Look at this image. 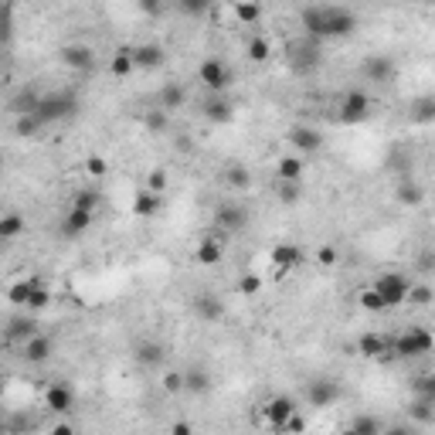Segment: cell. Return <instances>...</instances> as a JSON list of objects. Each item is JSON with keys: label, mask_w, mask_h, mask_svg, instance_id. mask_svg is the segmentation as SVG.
Instances as JSON below:
<instances>
[{"label": "cell", "mask_w": 435, "mask_h": 435, "mask_svg": "<svg viewBox=\"0 0 435 435\" xmlns=\"http://www.w3.org/2000/svg\"><path fill=\"white\" fill-rule=\"evenodd\" d=\"M374 289L381 293L384 306H388V310H394V306L408 303V289H412V279H405L401 272H384V275H378Z\"/></svg>", "instance_id": "obj_1"}, {"label": "cell", "mask_w": 435, "mask_h": 435, "mask_svg": "<svg viewBox=\"0 0 435 435\" xmlns=\"http://www.w3.org/2000/svg\"><path fill=\"white\" fill-rule=\"evenodd\" d=\"M432 347H435L432 333H425V330H418V326H408V330L394 340V354L405 357V361H412V357H425Z\"/></svg>", "instance_id": "obj_2"}, {"label": "cell", "mask_w": 435, "mask_h": 435, "mask_svg": "<svg viewBox=\"0 0 435 435\" xmlns=\"http://www.w3.org/2000/svg\"><path fill=\"white\" fill-rule=\"evenodd\" d=\"M75 109H78L75 92H52V96H41L38 116H41V123H58V119H68Z\"/></svg>", "instance_id": "obj_3"}, {"label": "cell", "mask_w": 435, "mask_h": 435, "mask_svg": "<svg viewBox=\"0 0 435 435\" xmlns=\"http://www.w3.org/2000/svg\"><path fill=\"white\" fill-rule=\"evenodd\" d=\"M289 65H293L296 75H313L320 68V41L306 38L303 45H293L289 48Z\"/></svg>", "instance_id": "obj_4"}, {"label": "cell", "mask_w": 435, "mask_h": 435, "mask_svg": "<svg viewBox=\"0 0 435 435\" xmlns=\"http://www.w3.org/2000/svg\"><path fill=\"white\" fill-rule=\"evenodd\" d=\"M357 31V17L347 7H323V41L326 38H347Z\"/></svg>", "instance_id": "obj_5"}, {"label": "cell", "mask_w": 435, "mask_h": 435, "mask_svg": "<svg viewBox=\"0 0 435 435\" xmlns=\"http://www.w3.org/2000/svg\"><path fill=\"white\" fill-rule=\"evenodd\" d=\"M368 116H371V96H368V92L354 89V92L343 96V103H340V123H343V126H357V123H364Z\"/></svg>", "instance_id": "obj_6"}, {"label": "cell", "mask_w": 435, "mask_h": 435, "mask_svg": "<svg viewBox=\"0 0 435 435\" xmlns=\"http://www.w3.org/2000/svg\"><path fill=\"white\" fill-rule=\"evenodd\" d=\"M293 415H296V401H293L289 394H275V398H269V401L262 405V422H266L269 429H282Z\"/></svg>", "instance_id": "obj_7"}, {"label": "cell", "mask_w": 435, "mask_h": 435, "mask_svg": "<svg viewBox=\"0 0 435 435\" xmlns=\"http://www.w3.org/2000/svg\"><path fill=\"white\" fill-rule=\"evenodd\" d=\"M198 78H201V85H204L208 92H224V89L231 85V72H228V65H224V61H218V58L201 61Z\"/></svg>", "instance_id": "obj_8"}, {"label": "cell", "mask_w": 435, "mask_h": 435, "mask_svg": "<svg viewBox=\"0 0 435 435\" xmlns=\"http://www.w3.org/2000/svg\"><path fill=\"white\" fill-rule=\"evenodd\" d=\"M299 262H303V248L299 245H293V242L272 245V269H275V279H286Z\"/></svg>", "instance_id": "obj_9"}, {"label": "cell", "mask_w": 435, "mask_h": 435, "mask_svg": "<svg viewBox=\"0 0 435 435\" xmlns=\"http://www.w3.org/2000/svg\"><path fill=\"white\" fill-rule=\"evenodd\" d=\"M357 350H361V357H368V361H394L398 354H394V343H388V337H381V333H364L361 340H357Z\"/></svg>", "instance_id": "obj_10"}, {"label": "cell", "mask_w": 435, "mask_h": 435, "mask_svg": "<svg viewBox=\"0 0 435 435\" xmlns=\"http://www.w3.org/2000/svg\"><path fill=\"white\" fill-rule=\"evenodd\" d=\"M306 401L313 405V408H330L333 401H340V384L337 381H310L306 384Z\"/></svg>", "instance_id": "obj_11"}, {"label": "cell", "mask_w": 435, "mask_h": 435, "mask_svg": "<svg viewBox=\"0 0 435 435\" xmlns=\"http://www.w3.org/2000/svg\"><path fill=\"white\" fill-rule=\"evenodd\" d=\"M52 354H54V343H52V337H45V333H34V337H28L21 343V357L28 364H45Z\"/></svg>", "instance_id": "obj_12"}, {"label": "cell", "mask_w": 435, "mask_h": 435, "mask_svg": "<svg viewBox=\"0 0 435 435\" xmlns=\"http://www.w3.org/2000/svg\"><path fill=\"white\" fill-rule=\"evenodd\" d=\"M286 140H289V143H293V150H296V153H303V157H306V153H317V150L323 147V136H320L313 126H293Z\"/></svg>", "instance_id": "obj_13"}, {"label": "cell", "mask_w": 435, "mask_h": 435, "mask_svg": "<svg viewBox=\"0 0 435 435\" xmlns=\"http://www.w3.org/2000/svg\"><path fill=\"white\" fill-rule=\"evenodd\" d=\"M215 224L221 231H238V228L248 224V211H245L242 204H218Z\"/></svg>", "instance_id": "obj_14"}, {"label": "cell", "mask_w": 435, "mask_h": 435, "mask_svg": "<svg viewBox=\"0 0 435 435\" xmlns=\"http://www.w3.org/2000/svg\"><path fill=\"white\" fill-rule=\"evenodd\" d=\"M61 61H65L68 68H75V72H89V68L96 65V52H92L89 45H65V48H61Z\"/></svg>", "instance_id": "obj_15"}, {"label": "cell", "mask_w": 435, "mask_h": 435, "mask_svg": "<svg viewBox=\"0 0 435 435\" xmlns=\"http://www.w3.org/2000/svg\"><path fill=\"white\" fill-rule=\"evenodd\" d=\"M361 72H364V78H371V82H391L394 61H391L388 54H371V58H364Z\"/></svg>", "instance_id": "obj_16"}, {"label": "cell", "mask_w": 435, "mask_h": 435, "mask_svg": "<svg viewBox=\"0 0 435 435\" xmlns=\"http://www.w3.org/2000/svg\"><path fill=\"white\" fill-rule=\"evenodd\" d=\"M163 208V194H157V191H136V198H133V215L136 218H153L157 211Z\"/></svg>", "instance_id": "obj_17"}, {"label": "cell", "mask_w": 435, "mask_h": 435, "mask_svg": "<svg viewBox=\"0 0 435 435\" xmlns=\"http://www.w3.org/2000/svg\"><path fill=\"white\" fill-rule=\"evenodd\" d=\"M194 313H198V320H208V323H215L224 317V306H221V299L211 296V293H201V296H194Z\"/></svg>", "instance_id": "obj_18"}, {"label": "cell", "mask_w": 435, "mask_h": 435, "mask_svg": "<svg viewBox=\"0 0 435 435\" xmlns=\"http://www.w3.org/2000/svg\"><path fill=\"white\" fill-rule=\"evenodd\" d=\"M92 215H96V211H85V208H75V204H72V211H68L65 221H61V231H65L68 238H78V235L92 224Z\"/></svg>", "instance_id": "obj_19"}, {"label": "cell", "mask_w": 435, "mask_h": 435, "mask_svg": "<svg viewBox=\"0 0 435 435\" xmlns=\"http://www.w3.org/2000/svg\"><path fill=\"white\" fill-rule=\"evenodd\" d=\"M204 116H208L211 123H228V119L235 116V106H231L221 92H211V96L204 99Z\"/></svg>", "instance_id": "obj_20"}, {"label": "cell", "mask_w": 435, "mask_h": 435, "mask_svg": "<svg viewBox=\"0 0 435 435\" xmlns=\"http://www.w3.org/2000/svg\"><path fill=\"white\" fill-rule=\"evenodd\" d=\"M45 401H48V408H52V412L65 415V412H72L75 394H72V388H65V384H52V388L45 391Z\"/></svg>", "instance_id": "obj_21"}, {"label": "cell", "mask_w": 435, "mask_h": 435, "mask_svg": "<svg viewBox=\"0 0 435 435\" xmlns=\"http://www.w3.org/2000/svg\"><path fill=\"white\" fill-rule=\"evenodd\" d=\"M194 259H198V266H218V262L224 259V245H221V238H204V242L194 248Z\"/></svg>", "instance_id": "obj_22"}, {"label": "cell", "mask_w": 435, "mask_h": 435, "mask_svg": "<svg viewBox=\"0 0 435 435\" xmlns=\"http://www.w3.org/2000/svg\"><path fill=\"white\" fill-rule=\"evenodd\" d=\"M163 58H167V54H163L160 45H136V48H133L136 68H147V72H150V68H160Z\"/></svg>", "instance_id": "obj_23"}, {"label": "cell", "mask_w": 435, "mask_h": 435, "mask_svg": "<svg viewBox=\"0 0 435 435\" xmlns=\"http://www.w3.org/2000/svg\"><path fill=\"white\" fill-rule=\"evenodd\" d=\"M408 119H412V123H418V126L435 123V96H418V99L408 106Z\"/></svg>", "instance_id": "obj_24"}, {"label": "cell", "mask_w": 435, "mask_h": 435, "mask_svg": "<svg viewBox=\"0 0 435 435\" xmlns=\"http://www.w3.org/2000/svg\"><path fill=\"white\" fill-rule=\"evenodd\" d=\"M299 24H303L306 38L323 41V7H306V10L299 14Z\"/></svg>", "instance_id": "obj_25"}, {"label": "cell", "mask_w": 435, "mask_h": 435, "mask_svg": "<svg viewBox=\"0 0 435 435\" xmlns=\"http://www.w3.org/2000/svg\"><path fill=\"white\" fill-rule=\"evenodd\" d=\"M303 170H306L303 153H289L279 160V180H303Z\"/></svg>", "instance_id": "obj_26"}, {"label": "cell", "mask_w": 435, "mask_h": 435, "mask_svg": "<svg viewBox=\"0 0 435 435\" xmlns=\"http://www.w3.org/2000/svg\"><path fill=\"white\" fill-rule=\"evenodd\" d=\"M133 68H136V61H133V48H119V52L112 54V61H109V72H112L116 78H126Z\"/></svg>", "instance_id": "obj_27"}, {"label": "cell", "mask_w": 435, "mask_h": 435, "mask_svg": "<svg viewBox=\"0 0 435 435\" xmlns=\"http://www.w3.org/2000/svg\"><path fill=\"white\" fill-rule=\"evenodd\" d=\"M38 106H41V96H34V92H28V89H21V92L10 99V112H17V116L38 112Z\"/></svg>", "instance_id": "obj_28"}, {"label": "cell", "mask_w": 435, "mask_h": 435, "mask_svg": "<svg viewBox=\"0 0 435 435\" xmlns=\"http://www.w3.org/2000/svg\"><path fill=\"white\" fill-rule=\"evenodd\" d=\"M184 89L177 85V82H163V89H160V106L167 109V112H173V109H180L184 106Z\"/></svg>", "instance_id": "obj_29"}, {"label": "cell", "mask_w": 435, "mask_h": 435, "mask_svg": "<svg viewBox=\"0 0 435 435\" xmlns=\"http://www.w3.org/2000/svg\"><path fill=\"white\" fill-rule=\"evenodd\" d=\"M211 388V378L201 371V368H191L187 374H184V391H191V394H204Z\"/></svg>", "instance_id": "obj_30"}, {"label": "cell", "mask_w": 435, "mask_h": 435, "mask_svg": "<svg viewBox=\"0 0 435 435\" xmlns=\"http://www.w3.org/2000/svg\"><path fill=\"white\" fill-rule=\"evenodd\" d=\"M224 180H228V187H235V191H248V187H252V173H248L242 163L228 167V170H224Z\"/></svg>", "instance_id": "obj_31"}, {"label": "cell", "mask_w": 435, "mask_h": 435, "mask_svg": "<svg viewBox=\"0 0 435 435\" xmlns=\"http://www.w3.org/2000/svg\"><path fill=\"white\" fill-rule=\"evenodd\" d=\"M398 201H401L405 208H418V204L425 201V191H422L418 184H412V180H405V184L398 187Z\"/></svg>", "instance_id": "obj_32"}, {"label": "cell", "mask_w": 435, "mask_h": 435, "mask_svg": "<svg viewBox=\"0 0 435 435\" xmlns=\"http://www.w3.org/2000/svg\"><path fill=\"white\" fill-rule=\"evenodd\" d=\"M235 17H238L242 24H255V21L262 17L259 0H238V3H235Z\"/></svg>", "instance_id": "obj_33"}, {"label": "cell", "mask_w": 435, "mask_h": 435, "mask_svg": "<svg viewBox=\"0 0 435 435\" xmlns=\"http://www.w3.org/2000/svg\"><path fill=\"white\" fill-rule=\"evenodd\" d=\"M41 126H45V123H41V116H38V112H28V116H17V123H14V133L28 140V136H34Z\"/></svg>", "instance_id": "obj_34"}, {"label": "cell", "mask_w": 435, "mask_h": 435, "mask_svg": "<svg viewBox=\"0 0 435 435\" xmlns=\"http://www.w3.org/2000/svg\"><path fill=\"white\" fill-rule=\"evenodd\" d=\"M245 54H248V61L262 65V61H269L272 58V45L266 41V38H252V41L245 45Z\"/></svg>", "instance_id": "obj_35"}, {"label": "cell", "mask_w": 435, "mask_h": 435, "mask_svg": "<svg viewBox=\"0 0 435 435\" xmlns=\"http://www.w3.org/2000/svg\"><path fill=\"white\" fill-rule=\"evenodd\" d=\"M136 361H140V364H147V368L160 364V361H163V347H160V343H136Z\"/></svg>", "instance_id": "obj_36"}, {"label": "cell", "mask_w": 435, "mask_h": 435, "mask_svg": "<svg viewBox=\"0 0 435 435\" xmlns=\"http://www.w3.org/2000/svg\"><path fill=\"white\" fill-rule=\"evenodd\" d=\"M21 231H24V218H21V215H14V211H10V215L0 218V238H3V242L17 238Z\"/></svg>", "instance_id": "obj_37"}, {"label": "cell", "mask_w": 435, "mask_h": 435, "mask_svg": "<svg viewBox=\"0 0 435 435\" xmlns=\"http://www.w3.org/2000/svg\"><path fill=\"white\" fill-rule=\"evenodd\" d=\"M143 123H147L150 133H163V129L170 126V112H167L163 106H157V109H150V112L143 116Z\"/></svg>", "instance_id": "obj_38"}, {"label": "cell", "mask_w": 435, "mask_h": 435, "mask_svg": "<svg viewBox=\"0 0 435 435\" xmlns=\"http://www.w3.org/2000/svg\"><path fill=\"white\" fill-rule=\"evenodd\" d=\"M52 303V293L38 282V279H31V296H28V310H45Z\"/></svg>", "instance_id": "obj_39"}, {"label": "cell", "mask_w": 435, "mask_h": 435, "mask_svg": "<svg viewBox=\"0 0 435 435\" xmlns=\"http://www.w3.org/2000/svg\"><path fill=\"white\" fill-rule=\"evenodd\" d=\"M299 198H303V184L299 180H282L279 184V201L282 204H299Z\"/></svg>", "instance_id": "obj_40"}, {"label": "cell", "mask_w": 435, "mask_h": 435, "mask_svg": "<svg viewBox=\"0 0 435 435\" xmlns=\"http://www.w3.org/2000/svg\"><path fill=\"white\" fill-rule=\"evenodd\" d=\"M357 303H361L368 313H381V310H388V306H384V299H381V293L374 289V286H371V289H364V293L357 296Z\"/></svg>", "instance_id": "obj_41"}, {"label": "cell", "mask_w": 435, "mask_h": 435, "mask_svg": "<svg viewBox=\"0 0 435 435\" xmlns=\"http://www.w3.org/2000/svg\"><path fill=\"white\" fill-rule=\"evenodd\" d=\"M34 333H38V330H34L31 320H10V326H7V337H10V340H21V343H24L28 337H34Z\"/></svg>", "instance_id": "obj_42"}, {"label": "cell", "mask_w": 435, "mask_h": 435, "mask_svg": "<svg viewBox=\"0 0 435 435\" xmlns=\"http://www.w3.org/2000/svg\"><path fill=\"white\" fill-rule=\"evenodd\" d=\"M28 296H31V279H24V282H14V286L7 289V299H10L14 306H28Z\"/></svg>", "instance_id": "obj_43"}, {"label": "cell", "mask_w": 435, "mask_h": 435, "mask_svg": "<svg viewBox=\"0 0 435 435\" xmlns=\"http://www.w3.org/2000/svg\"><path fill=\"white\" fill-rule=\"evenodd\" d=\"M211 3H215V0H177V7H180L187 17H204V14L211 10Z\"/></svg>", "instance_id": "obj_44"}, {"label": "cell", "mask_w": 435, "mask_h": 435, "mask_svg": "<svg viewBox=\"0 0 435 435\" xmlns=\"http://www.w3.org/2000/svg\"><path fill=\"white\" fill-rule=\"evenodd\" d=\"M432 286H415V282H412V289H408V303H412V306H429V303H432Z\"/></svg>", "instance_id": "obj_45"}, {"label": "cell", "mask_w": 435, "mask_h": 435, "mask_svg": "<svg viewBox=\"0 0 435 435\" xmlns=\"http://www.w3.org/2000/svg\"><path fill=\"white\" fill-rule=\"evenodd\" d=\"M99 201H103V198H99V191H78V194L72 198V204H75V208H85V211H96V208H99Z\"/></svg>", "instance_id": "obj_46"}, {"label": "cell", "mask_w": 435, "mask_h": 435, "mask_svg": "<svg viewBox=\"0 0 435 435\" xmlns=\"http://www.w3.org/2000/svg\"><path fill=\"white\" fill-rule=\"evenodd\" d=\"M435 408V401H429V398H418V401H415V405H412V418H415V422H432V412Z\"/></svg>", "instance_id": "obj_47"}, {"label": "cell", "mask_w": 435, "mask_h": 435, "mask_svg": "<svg viewBox=\"0 0 435 435\" xmlns=\"http://www.w3.org/2000/svg\"><path fill=\"white\" fill-rule=\"evenodd\" d=\"M350 432L354 435H378L381 422L378 418H354V422H350Z\"/></svg>", "instance_id": "obj_48"}, {"label": "cell", "mask_w": 435, "mask_h": 435, "mask_svg": "<svg viewBox=\"0 0 435 435\" xmlns=\"http://www.w3.org/2000/svg\"><path fill=\"white\" fill-rule=\"evenodd\" d=\"M262 289V279L255 275V272H245L242 279H238V293H245V296H255Z\"/></svg>", "instance_id": "obj_49"}, {"label": "cell", "mask_w": 435, "mask_h": 435, "mask_svg": "<svg viewBox=\"0 0 435 435\" xmlns=\"http://www.w3.org/2000/svg\"><path fill=\"white\" fill-rule=\"evenodd\" d=\"M85 173H89V177H106V173H109V163H106V157H99V153H92V157L85 160Z\"/></svg>", "instance_id": "obj_50"}, {"label": "cell", "mask_w": 435, "mask_h": 435, "mask_svg": "<svg viewBox=\"0 0 435 435\" xmlns=\"http://www.w3.org/2000/svg\"><path fill=\"white\" fill-rule=\"evenodd\" d=\"M167 184H170V177H167V170H163V167L150 170V180H147V187H150V191L163 194V191H167Z\"/></svg>", "instance_id": "obj_51"}, {"label": "cell", "mask_w": 435, "mask_h": 435, "mask_svg": "<svg viewBox=\"0 0 435 435\" xmlns=\"http://www.w3.org/2000/svg\"><path fill=\"white\" fill-rule=\"evenodd\" d=\"M415 391H418V398H429V401H435V374L415 378Z\"/></svg>", "instance_id": "obj_52"}, {"label": "cell", "mask_w": 435, "mask_h": 435, "mask_svg": "<svg viewBox=\"0 0 435 435\" xmlns=\"http://www.w3.org/2000/svg\"><path fill=\"white\" fill-rule=\"evenodd\" d=\"M163 391H170V394L184 391V374H177V371H167V374H163Z\"/></svg>", "instance_id": "obj_53"}, {"label": "cell", "mask_w": 435, "mask_h": 435, "mask_svg": "<svg viewBox=\"0 0 435 435\" xmlns=\"http://www.w3.org/2000/svg\"><path fill=\"white\" fill-rule=\"evenodd\" d=\"M136 7H140L147 17H157V14L163 10V0H136Z\"/></svg>", "instance_id": "obj_54"}, {"label": "cell", "mask_w": 435, "mask_h": 435, "mask_svg": "<svg viewBox=\"0 0 435 435\" xmlns=\"http://www.w3.org/2000/svg\"><path fill=\"white\" fill-rule=\"evenodd\" d=\"M317 259H320V266H333V262H337V248H333V245H323V248L317 252Z\"/></svg>", "instance_id": "obj_55"}, {"label": "cell", "mask_w": 435, "mask_h": 435, "mask_svg": "<svg viewBox=\"0 0 435 435\" xmlns=\"http://www.w3.org/2000/svg\"><path fill=\"white\" fill-rule=\"evenodd\" d=\"M282 429H289V432H303V429H306V422H303L299 415H293V418H289V422H286Z\"/></svg>", "instance_id": "obj_56"}, {"label": "cell", "mask_w": 435, "mask_h": 435, "mask_svg": "<svg viewBox=\"0 0 435 435\" xmlns=\"http://www.w3.org/2000/svg\"><path fill=\"white\" fill-rule=\"evenodd\" d=\"M429 3H435V0H429Z\"/></svg>", "instance_id": "obj_57"}]
</instances>
